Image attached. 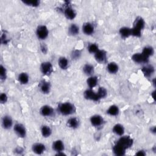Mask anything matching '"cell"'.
<instances>
[{
	"label": "cell",
	"instance_id": "cell-1",
	"mask_svg": "<svg viewBox=\"0 0 156 156\" xmlns=\"http://www.w3.org/2000/svg\"><path fill=\"white\" fill-rule=\"evenodd\" d=\"M145 22L141 17H138L134 23V26L131 28V35L139 37L141 35V31L145 28Z\"/></svg>",
	"mask_w": 156,
	"mask_h": 156
},
{
	"label": "cell",
	"instance_id": "cell-2",
	"mask_svg": "<svg viewBox=\"0 0 156 156\" xmlns=\"http://www.w3.org/2000/svg\"><path fill=\"white\" fill-rule=\"evenodd\" d=\"M58 109L59 112L65 116L72 115L76 112L75 106L71 102H68L60 104L58 107Z\"/></svg>",
	"mask_w": 156,
	"mask_h": 156
},
{
	"label": "cell",
	"instance_id": "cell-3",
	"mask_svg": "<svg viewBox=\"0 0 156 156\" xmlns=\"http://www.w3.org/2000/svg\"><path fill=\"white\" fill-rule=\"evenodd\" d=\"M49 34V31L47 27L45 25L38 26L36 30V35L37 37L41 40H45Z\"/></svg>",
	"mask_w": 156,
	"mask_h": 156
},
{
	"label": "cell",
	"instance_id": "cell-4",
	"mask_svg": "<svg viewBox=\"0 0 156 156\" xmlns=\"http://www.w3.org/2000/svg\"><path fill=\"white\" fill-rule=\"evenodd\" d=\"M117 143L120 145L125 149H127L131 148L133 145V140L129 136H122L117 141Z\"/></svg>",
	"mask_w": 156,
	"mask_h": 156
},
{
	"label": "cell",
	"instance_id": "cell-5",
	"mask_svg": "<svg viewBox=\"0 0 156 156\" xmlns=\"http://www.w3.org/2000/svg\"><path fill=\"white\" fill-rule=\"evenodd\" d=\"M41 71L43 74L50 76L53 71V65L50 62H44L41 65Z\"/></svg>",
	"mask_w": 156,
	"mask_h": 156
},
{
	"label": "cell",
	"instance_id": "cell-6",
	"mask_svg": "<svg viewBox=\"0 0 156 156\" xmlns=\"http://www.w3.org/2000/svg\"><path fill=\"white\" fill-rule=\"evenodd\" d=\"M132 60L137 63H147L149 62V57L142 53H135L132 56Z\"/></svg>",
	"mask_w": 156,
	"mask_h": 156
},
{
	"label": "cell",
	"instance_id": "cell-7",
	"mask_svg": "<svg viewBox=\"0 0 156 156\" xmlns=\"http://www.w3.org/2000/svg\"><path fill=\"white\" fill-rule=\"evenodd\" d=\"M84 96L87 100L93 101L95 102L99 101L100 100L97 93H95L94 91H93L91 89H87L84 92Z\"/></svg>",
	"mask_w": 156,
	"mask_h": 156
},
{
	"label": "cell",
	"instance_id": "cell-8",
	"mask_svg": "<svg viewBox=\"0 0 156 156\" xmlns=\"http://www.w3.org/2000/svg\"><path fill=\"white\" fill-rule=\"evenodd\" d=\"M14 130L16 134L21 138H24L26 135V129L21 123H17L14 127Z\"/></svg>",
	"mask_w": 156,
	"mask_h": 156
},
{
	"label": "cell",
	"instance_id": "cell-9",
	"mask_svg": "<svg viewBox=\"0 0 156 156\" xmlns=\"http://www.w3.org/2000/svg\"><path fill=\"white\" fill-rule=\"evenodd\" d=\"M68 4L64 9V15L68 20H72L76 17V12L74 9L68 5Z\"/></svg>",
	"mask_w": 156,
	"mask_h": 156
},
{
	"label": "cell",
	"instance_id": "cell-10",
	"mask_svg": "<svg viewBox=\"0 0 156 156\" xmlns=\"http://www.w3.org/2000/svg\"><path fill=\"white\" fill-rule=\"evenodd\" d=\"M32 151L38 155L42 154L46 150V146L45 145L41 143H36L32 146Z\"/></svg>",
	"mask_w": 156,
	"mask_h": 156
},
{
	"label": "cell",
	"instance_id": "cell-11",
	"mask_svg": "<svg viewBox=\"0 0 156 156\" xmlns=\"http://www.w3.org/2000/svg\"><path fill=\"white\" fill-rule=\"evenodd\" d=\"M54 112L53 107L48 105L44 106L43 107H41L40 110L41 114L45 117H50L53 116L54 114Z\"/></svg>",
	"mask_w": 156,
	"mask_h": 156
},
{
	"label": "cell",
	"instance_id": "cell-12",
	"mask_svg": "<svg viewBox=\"0 0 156 156\" xmlns=\"http://www.w3.org/2000/svg\"><path fill=\"white\" fill-rule=\"evenodd\" d=\"M103 119L99 115H95L90 118V123L94 127L101 126L103 123Z\"/></svg>",
	"mask_w": 156,
	"mask_h": 156
},
{
	"label": "cell",
	"instance_id": "cell-13",
	"mask_svg": "<svg viewBox=\"0 0 156 156\" xmlns=\"http://www.w3.org/2000/svg\"><path fill=\"white\" fill-rule=\"evenodd\" d=\"M95 58L96 60L99 63H104L107 59V53L104 50H98L95 54Z\"/></svg>",
	"mask_w": 156,
	"mask_h": 156
},
{
	"label": "cell",
	"instance_id": "cell-14",
	"mask_svg": "<svg viewBox=\"0 0 156 156\" xmlns=\"http://www.w3.org/2000/svg\"><path fill=\"white\" fill-rule=\"evenodd\" d=\"M83 31L84 33L87 35H91L94 33L95 28L93 24L91 23H86L83 24Z\"/></svg>",
	"mask_w": 156,
	"mask_h": 156
},
{
	"label": "cell",
	"instance_id": "cell-15",
	"mask_svg": "<svg viewBox=\"0 0 156 156\" xmlns=\"http://www.w3.org/2000/svg\"><path fill=\"white\" fill-rule=\"evenodd\" d=\"M13 121L11 117L8 115L5 116L2 120V126L5 129H9L12 127Z\"/></svg>",
	"mask_w": 156,
	"mask_h": 156
},
{
	"label": "cell",
	"instance_id": "cell-16",
	"mask_svg": "<svg viewBox=\"0 0 156 156\" xmlns=\"http://www.w3.org/2000/svg\"><path fill=\"white\" fill-rule=\"evenodd\" d=\"M41 91L44 94H48L50 92L51 90V84L49 82L47 81H42L39 84Z\"/></svg>",
	"mask_w": 156,
	"mask_h": 156
},
{
	"label": "cell",
	"instance_id": "cell-17",
	"mask_svg": "<svg viewBox=\"0 0 156 156\" xmlns=\"http://www.w3.org/2000/svg\"><path fill=\"white\" fill-rule=\"evenodd\" d=\"M53 149L57 152H63L65 149L64 143L60 140H57L53 143Z\"/></svg>",
	"mask_w": 156,
	"mask_h": 156
},
{
	"label": "cell",
	"instance_id": "cell-18",
	"mask_svg": "<svg viewBox=\"0 0 156 156\" xmlns=\"http://www.w3.org/2000/svg\"><path fill=\"white\" fill-rule=\"evenodd\" d=\"M126 149H125L123 146H122L116 143L113 148V151L114 152V154L116 155H119V156H122L125 154L126 152Z\"/></svg>",
	"mask_w": 156,
	"mask_h": 156
},
{
	"label": "cell",
	"instance_id": "cell-19",
	"mask_svg": "<svg viewBox=\"0 0 156 156\" xmlns=\"http://www.w3.org/2000/svg\"><path fill=\"white\" fill-rule=\"evenodd\" d=\"M154 67L151 65H147L143 67L141 69V71L143 72L144 76L145 77H150L154 73Z\"/></svg>",
	"mask_w": 156,
	"mask_h": 156
},
{
	"label": "cell",
	"instance_id": "cell-20",
	"mask_svg": "<svg viewBox=\"0 0 156 156\" xmlns=\"http://www.w3.org/2000/svg\"><path fill=\"white\" fill-rule=\"evenodd\" d=\"M112 131L117 135L123 136L125 133V128L121 124H116L113 127Z\"/></svg>",
	"mask_w": 156,
	"mask_h": 156
},
{
	"label": "cell",
	"instance_id": "cell-21",
	"mask_svg": "<svg viewBox=\"0 0 156 156\" xmlns=\"http://www.w3.org/2000/svg\"><path fill=\"white\" fill-rule=\"evenodd\" d=\"M67 126L70 128L76 129L80 126V121L75 117H72L67 121Z\"/></svg>",
	"mask_w": 156,
	"mask_h": 156
},
{
	"label": "cell",
	"instance_id": "cell-22",
	"mask_svg": "<svg viewBox=\"0 0 156 156\" xmlns=\"http://www.w3.org/2000/svg\"><path fill=\"white\" fill-rule=\"evenodd\" d=\"M98 83V77L95 76H90L87 80V84L89 86V87L91 89L97 86Z\"/></svg>",
	"mask_w": 156,
	"mask_h": 156
},
{
	"label": "cell",
	"instance_id": "cell-23",
	"mask_svg": "<svg viewBox=\"0 0 156 156\" xmlns=\"http://www.w3.org/2000/svg\"><path fill=\"white\" fill-rule=\"evenodd\" d=\"M107 70L108 72L110 74H115L119 71V65H117L116 63L115 62H110L107 66Z\"/></svg>",
	"mask_w": 156,
	"mask_h": 156
},
{
	"label": "cell",
	"instance_id": "cell-24",
	"mask_svg": "<svg viewBox=\"0 0 156 156\" xmlns=\"http://www.w3.org/2000/svg\"><path fill=\"white\" fill-rule=\"evenodd\" d=\"M119 32L122 38H128L131 35V28H129L128 27H123L120 28Z\"/></svg>",
	"mask_w": 156,
	"mask_h": 156
},
{
	"label": "cell",
	"instance_id": "cell-25",
	"mask_svg": "<svg viewBox=\"0 0 156 156\" xmlns=\"http://www.w3.org/2000/svg\"><path fill=\"white\" fill-rule=\"evenodd\" d=\"M120 110L119 107L116 105H112L109 107V108L107 110V113L110 116H116L119 113Z\"/></svg>",
	"mask_w": 156,
	"mask_h": 156
},
{
	"label": "cell",
	"instance_id": "cell-26",
	"mask_svg": "<svg viewBox=\"0 0 156 156\" xmlns=\"http://www.w3.org/2000/svg\"><path fill=\"white\" fill-rule=\"evenodd\" d=\"M58 65L61 69L66 70L68 67L69 61L66 57H61L58 60Z\"/></svg>",
	"mask_w": 156,
	"mask_h": 156
},
{
	"label": "cell",
	"instance_id": "cell-27",
	"mask_svg": "<svg viewBox=\"0 0 156 156\" xmlns=\"http://www.w3.org/2000/svg\"><path fill=\"white\" fill-rule=\"evenodd\" d=\"M18 81L23 85L27 84L29 81V77L26 73H21L18 75Z\"/></svg>",
	"mask_w": 156,
	"mask_h": 156
},
{
	"label": "cell",
	"instance_id": "cell-28",
	"mask_svg": "<svg viewBox=\"0 0 156 156\" xmlns=\"http://www.w3.org/2000/svg\"><path fill=\"white\" fill-rule=\"evenodd\" d=\"M41 134L44 137L48 138L51 136L52 134V130L48 126L44 125L41 128Z\"/></svg>",
	"mask_w": 156,
	"mask_h": 156
},
{
	"label": "cell",
	"instance_id": "cell-29",
	"mask_svg": "<svg viewBox=\"0 0 156 156\" xmlns=\"http://www.w3.org/2000/svg\"><path fill=\"white\" fill-rule=\"evenodd\" d=\"M94 71H95L94 67L90 64H86L83 67V71L87 76H93Z\"/></svg>",
	"mask_w": 156,
	"mask_h": 156
},
{
	"label": "cell",
	"instance_id": "cell-30",
	"mask_svg": "<svg viewBox=\"0 0 156 156\" xmlns=\"http://www.w3.org/2000/svg\"><path fill=\"white\" fill-rule=\"evenodd\" d=\"M68 32L71 35H76L80 32V28L76 24H72L68 28Z\"/></svg>",
	"mask_w": 156,
	"mask_h": 156
},
{
	"label": "cell",
	"instance_id": "cell-31",
	"mask_svg": "<svg viewBox=\"0 0 156 156\" xmlns=\"http://www.w3.org/2000/svg\"><path fill=\"white\" fill-rule=\"evenodd\" d=\"M141 53L144 54L145 56L149 58V57L152 56L154 54V48L151 47H146L143 48Z\"/></svg>",
	"mask_w": 156,
	"mask_h": 156
},
{
	"label": "cell",
	"instance_id": "cell-32",
	"mask_svg": "<svg viewBox=\"0 0 156 156\" xmlns=\"http://www.w3.org/2000/svg\"><path fill=\"white\" fill-rule=\"evenodd\" d=\"M23 2L27 6H31L33 8L38 7L40 5V2L38 1V0H26V1H23Z\"/></svg>",
	"mask_w": 156,
	"mask_h": 156
},
{
	"label": "cell",
	"instance_id": "cell-33",
	"mask_svg": "<svg viewBox=\"0 0 156 156\" xmlns=\"http://www.w3.org/2000/svg\"><path fill=\"white\" fill-rule=\"evenodd\" d=\"M96 93L100 99H101L102 98H105L107 95V92L106 89L102 87H101L99 88L98 92Z\"/></svg>",
	"mask_w": 156,
	"mask_h": 156
},
{
	"label": "cell",
	"instance_id": "cell-34",
	"mask_svg": "<svg viewBox=\"0 0 156 156\" xmlns=\"http://www.w3.org/2000/svg\"><path fill=\"white\" fill-rule=\"evenodd\" d=\"M87 50L90 53L95 54L99 50V47L98 45L96 44H90L88 46Z\"/></svg>",
	"mask_w": 156,
	"mask_h": 156
},
{
	"label": "cell",
	"instance_id": "cell-35",
	"mask_svg": "<svg viewBox=\"0 0 156 156\" xmlns=\"http://www.w3.org/2000/svg\"><path fill=\"white\" fill-rule=\"evenodd\" d=\"M7 77V72L6 69L3 65L0 67V78H1L2 81H5Z\"/></svg>",
	"mask_w": 156,
	"mask_h": 156
},
{
	"label": "cell",
	"instance_id": "cell-36",
	"mask_svg": "<svg viewBox=\"0 0 156 156\" xmlns=\"http://www.w3.org/2000/svg\"><path fill=\"white\" fill-rule=\"evenodd\" d=\"M8 97L7 96V95L5 93H3L0 95V102H1L2 104H5L8 101Z\"/></svg>",
	"mask_w": 156,
	"mask_h": 156
},
{
	"label": "cell",
	"instance_id": "cell-37",
	"mask_svg": "<svg viewBox=\"0 0 156 156\" xmlns=\"http://www.w3.org/2000/svg\"><path fill=\"white\" fill-rule=\"evenodd\" d=\"M81 56V52L79 50H74V51H73L72 54H71V57L73 59H78L80 58Z\"/></svg>",
	"mask_w": 156,
	"mask_h": 156
},
{
	"label": "cell",
	"instance_id": "cell-38",
	"mask_svg": "<svg viewBox=\"0 0 156 156\" xmlns=\"http://www.w3.org/2000/svg\"><path fill=\"white\" fill-rule=\"evenodd\" d=\"M41 50H42V53H44V54H46L47 51H48V48L46 46V45L45 44H43L42 45H41Z\"/></svg>",
	"mask_w": 156,
	"mask_h": 156
},
{
	"label": "cell",
	"instance_id": "cell-39",
	"mask_svg": "<svg viewBox=\"0 0 156 156\" xmlns=\"http://www.w3.org/2000/svg\"><path fill=\"white\" fill-rule=\"evenodd\" d=\"M1 41H2V44H8V39H7V37L6 36V35H3L2 36V38H1Z\"/></svg>",
	"mask_w": 156,
	"mask_h": 156
},
{
	"label": "cell",
	"instance_id": "cell-40",
	"mask_svg": "<svg viewBox=\"0 0 156 156\" xmlns=\"http://www.w3.org/2000/svg\"><path fill=\"white\" fill-rule=\"evenodd\" d=\"M136 155H145L146 153H145V152L144 151L140 150L138 152L136 153Z\"/></svg>",
	"mask_w": 156,
	"mask_h": 156
},
{
	"label": "cell",
	"instance_id": "cell-41",
	"mask_svg": "<svg viewBox=\"0 0 156 156\" xmlns=\"http://www.w3.org/2000/svg\"><path fill=\"white\" fill-rule=\"evenodd\" d=\"M151 96H152V98L155 100V90H154V91H153V92H152V93H151Z\"/></svg>",
	"mask_w": 156,
	"mask_h": 156
},
{
	"label": "cell",
	"instance_id": "cell-42",
	"mask_svg": "<svg viewBox=\"0 0 156 156\" xmlns=\"http://www.w3.org/2000/svg\"><path fill=\"white\" fill-rule=\"evenodd\" d=\"M16 152H18V153H21V152H23V149L21 148H17L16 149H15Z\"/></svg>",
	"mask_w": 156,
	"mask_h": 156
},
{
	"label": "cell",
	"instance_id": "cell-43",
	"mask_svg": "<svg viewBox=\"0 0 156 156\" xmlns=\"http://www.w3.org/2000/svg\"><path fill=\"white\" fill-rule=\"evenodd\" d=\"M151 132H152V133H153V134H155V131H156L155 127V126H153V127H152V128H151Z\"/></svg>",
	"mask_w": 156,
	"mask_h": 156
}]
</instances>
